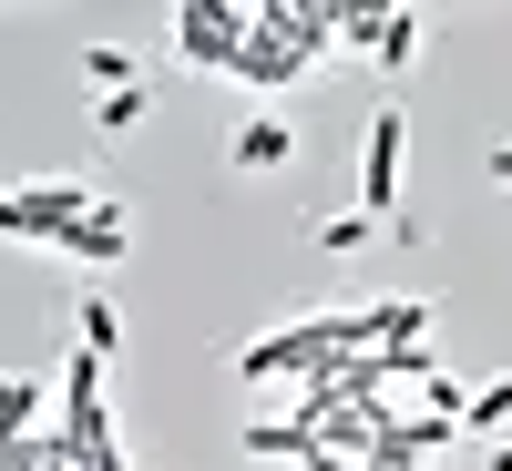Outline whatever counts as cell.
I'll list each match as a JSON object with an SVG mask.
<instances>
[{
  "label": "cell",
  "mask_w": 512,
  "mask_h": 471,
  "mask_svg": "<svg viewBox=\"0 0 512 471\" xmlns=\"http://www.w3.org/2000/svg\"><path fill=\"white\" fill-rule=\"evenodd\" d=\"M93 185H82V175H41V185H11V195H0V236H21V246H62L82 216H93Z\"/></svg>",
  "instance_id": "cell-1"
},
{
  "label": "cell",
  "mask_w": 512,
  "mask_h": 471,
  "mask_svg": "<svg viewBox=\"0 0 512 471\" xmlns=\"http://www.w3.org/2000/svg\"><path fill=\"white\" fill-rule=\"evenodd\" d=\"M400 164H410V123L379 103V113H369V144H359V216H369V226L400 216Z\"/></svg>",
  "instance_id": "cell-2"
},
{
  "label": "cell",
  "mask_w": 512,
  "mask_h": 471,
  "mask_svg": "<svg viewBox=\"0 0 512 471\" xmlns=\"http://www.w3.org/2000/svg\"><path fill=\"white\" fill-rule=\"evenodd\" d=\"M175 52L195 72H236V52H246V0H185V11H175Z\"/></svg>",
  "instance_id": "cell-3"
},
{
  "label": "cell",
  "mask_w": 512,
  "mask_h": 471,
  "mask_svg": "<svg viewBox=\"0 0 512 471\" xmlns=\"http://www.w3.org/2000/svg\"><path fill=\"white\" fill-rule=\"evenodd\" d=\"M236 82H256V93H287V82H308V62H297L287 41L256 21V0H246V52H236Z\"/></svg>",
  "instance_id": "cell-4"
},
{
  "label": "cell",
  "mask_w": 512,
  "mask_h": 471,
  "mask_svg": "<svg viewBox=\"0 0 512 471\" xmlns=\"http://www.w3.org/2000/svg\"><path fill=\"white\" fill-rule=\"evenodd\" d=\"M256 21H267L297 62H318L328 41H338V11H318V0H256Z\"/></svg>",
  "instance_id": "cell-5"
},
{
  "label": "cell",
  "mask_w": 512,
  "mask_h": 471,
  "mask_svg": "<svg viewBox=\"0 0 512 471\" xmlns=\"http://www.w3.org/2000/svg\"><path fill=\"white\" fill-rule=\"evenodd\" d=\"M123 246H134V226H123V205H113V195H103L93 216L62 236V256H72V267H123Z\"/></svg>",
  "instance_id": "cell-6"
},
{
  "label": "cell",
  "mask_w": 512,
  "mask_h": 471,
  "mask_svg": "<svg viewBox=\"0 0 512 471\" xmlns=\"http://www.w3.org/2000/svg\"><path fill=\"white\" fill-rule=\"evenodd\" d=\"M246 451H256V461H297V471L328 461V441L308 431V420H246Z\"/></svg>",
  "instance_id": "cell-7"
},
{
  "label": "cell",
  "mask_w": 512,
  "mask_h": 471,
  "mask_svg": "<svg viewBox=\"0 0 512 471\" xmlns=\"http://www.w3.org/2000/svg\"><path fill=\"white\" fill-rule=\"evenodd\" d=\"M431 338V297H369V349H420Z\"/></svg>",
  "instance_id": "cell-8"
},
{
  "label": "cell",
  "mask_w": 512,
  "mask_h": 471,
  "mask_svg": "<svg viewBox=\"0 0 512 471\" xmlns=\"http://www.w3.org/2000/svg\"><path fill=\"white\" fill-rule=\"evenodd\" d=\"M41 431V379L31 369H0V451H21Z\"/></svg>",
  "instance_id": "cell-9"
},
{
  "label": "cell",
  "mask_w": 512,
  "mask_h": 471,
  "mask_svg": "<svg viewBox=\"0 0 512 471\" xmlns=\"http://www.w3.org/2000/svg\"><path fill=\"white\" fill-rule=\"evenodd\" d=\"M287 154H297V134H287L277 113H246V123H236V164H246V175H277Z\"/></svg>",
  "instance_id": "cell-10"
},
{
  "label": "cell",
  "mask_w": 512,
  "mask_h": 471,
  "mask_svg": "<svg viewBox=\"0 0 512 471\" xmlns=\"http://www.w3.org/2000/svg\"><path fill=\"white\" fill-rule=\"evenodd\" d=\"M144 113H154V82H123V93H103V103H93V134H103V144H123Z\"/></svg>",
  "instance_id": "cell-11"
},
{
  "label": "cell",
  "mask_w": 512,
  "mask_h": 471,
  "mask_svg": "<svg viewBox=\"0 0 512 471\" xmlns=\"http://www.w3.org/2000/svg\"><path fill=\"white\" fill-rule=\"evenodd\" d=\"M369 62H379V72H410V62H420V11H379Z\"/></svg>",
  "instance_id": "cell-12"
},
{
  "label": "cell",
  "mask_w": 512,
  "mask_h": 471,
  "mask_svg": "<svg viewBox=\"0 0 512 471\" xmlns=\"http://www.w3.org/2000/svg\"><path fill=\"white\" fill-rule=\"evenodd\" d=\"M72 318H82V349H93V359H113V349H123V308H113V297H82Z\"/></svg>",
  "instance_id": "cell-13"
},
{
  "label": "cell",
  "mask_w": 512,
  "mask_h": 471,
  "mask_svg": "<svg viewBox=\"0 0 512 471\" xmlns=\"http://www.w3.org/2000/svg\"><path fill=\"white\" fill-rule=\"evenodd\" d=\"M82 72H93L103 93H123V82H144V62L123 52V41H82Z\"/></svg>",
  "instance_id": "cell-14"
},
{
  "label": "cell",
  "mask_w": 512,
  "mask_h": 471,
  "mask_svg": "<svg viewBox=\"0 0 512 471\" xmlns=\"http://www.w3.org/2000/svg\"><path fill=\"white\" fill-rule=\"evenodd\" d=\"M461 420H472V431H502V420H512V379H482V390H472V410H461Z\"/></svg>",
  "instance_id": "cell-15"
},
{
  "label": "cell",
  "mask_w": 512,
  "mask_h": 471,
  "mask_svg": "<svg viewBox=\"0 0 512 471\" xmlns=\"http://www.w3.org/2000/svg\"><path fill=\"white\" fill-rule=\"evenodd\" d=\"M359 236H369V216H328V226H318V246H328V256H349Z\"/></svg>",
  "instance_id": "cell-16"
},
{
  "label": "cell",
  "mask_w": 512,
  "mask_h": 471,
  "mask_svg": "<svg viewBox=\"0 0 512 471\" xmlns=\"http://www.w3.org/2000/svg\"><path fill=\"white\" fill-rule=\"evenodd\" d=\"M482 175H492V185H512V144H492V154H482Z\"/></svg>",
  "instance_id": "cell-17"
},
{
  "label": "cell",
  "mask_w": 512,
  "mask_h": 471,
  "mask_svg": "<svg viewBox=\"0 0 512 471\" xmlns=\"http://www.w3.org/2000/svg\"><path fill=\"white\" fill-rule=\"evenodd\" d=\"M0 471H31V461H21V451H0Z\"/></svg>",
  "instance_id": "cell-18"
},
{
  "label": "cell",
  "mask_w": 512,
  "mask_h": 471,
  "mask_svg": "<svg viewBox=\"0 0 512 471\" xmlns=\"http://www.w3.org/2000/svg\"><path fill=\"white\" fill-rule=\"evenodd\" d=\"M492 471H512V441H502V451H492Z\"/></svg>",
  "instance_id": "cell-19"
}]
</instances>
